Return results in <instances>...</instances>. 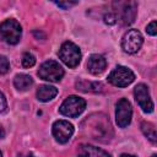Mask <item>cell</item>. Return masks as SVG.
Masks as SVG:
<instances>
[{"mask_svg":"<svg viewBox=\"0 0 157 157\" xmlns=\"http://www.w3.org/2000/svg\"><path fill=\"white\" fill-rule=\"evenodd\" d=\"M141 130H142L144 135H145L152 144H156L157 135H156V128L153 126V124L147 123V121H144V123L141 124Z\"/></svg>","mask_w":157,"mask_h":157,"instance_id":"cell-17","label":"cell"},{"mask_svg":"<svg viewBox=\"0 0 157 157\" xmlns=\"http://www.w3.org/2000/svg\"><path fill=\"white\" fill-rule=\"evenodd\" d=\"M101 114H97V115H92V117H87L86 121L88 124L87 129H88V132L92 135V139H96V140H102V137H109L108 136V131L112 132V126L109 124V120L107 119L105 115H102V118H99Z\"/></svg>","mask_w":157,"mask_h":157,"instance_id":"cell-1","label":"cell"},{"mask_svg":"<svg viewBox=\"0 0 157 157\" xmlns=\"http://www.w3.org/2000/svg\"><path fill=\"white\" fill-rule=\"evenodd\" d=\"M74 134V126L66 120H56L53 124V135L60 144H66Z\"/></svg>","mask_w":157,"mask_h":157,"instance_id":"cell-9","label":"cell"},{"mask_svg":"<svg viewBox=\"0 0 157 157\" xmlns=\"http://www.w3.org/2000/svg\"><path fill=\"white\" fill-rule=\"evenodd\" d=\"M105 66H107V60L99 54H92L87 61L88 71L93 75H98V74L103 72Z\"/></svg>","mask_w":157,"mask_h":157,"instance_id":"cell-12","label":"cell"},{"mask_svg":"<svg viewBox=\"0 0 157 157\" xmlns=\"http://www.w3.org/2000/svg\"><path fill=\"white\" fill-rule=\"evenodd\" d=\"M134 94H135V99L139 103L140 108L145 112V113H151L153 112V102L151 101L150 97V92H148V87L144 83H139L135 90H134Z\"/></svg>","mask_w":157,"mask_h":157,"instance_id":"cell-11","label":"cell"},{"mask_svg":"<svg viewBox=\"0 0 157 157\" xmlns=\"http://www.w3.org/2000/svg\"><path fill=\"white\" fill-rule=\"evenodd\" d=\"M59 58L69 67H76L81 60L80 48L72 42H64L59 50Z\"/></svg>","mask_w":157,"mask_h":157,"instance_id":"cell-3","label":"cell"},{"mask_svg":"<svg viewBox=\"0 0 157 157\" xmlns=\"http://www.w3.org/2000/svg\"><path fill=\"white\" fill-rule=\"evenodd\" d=\"M4 136H5V130H4V129L0 126V139H2Z\"/></svg>","mask_w":157,"mask_h":157,"instance_id":"cell-24","label":"cell"},{"mask_svg":"<svg viewBox=\"0 0 157 157\" xmlns=\"http://www.w3.org/2000/svg\"><path fill=\"white\" fill-rule=\"evenodd\" d=\"M36 64V58L32 53H25L22 55V65L23 67H32Z\"/></svg>","mask_w":157,"mask_h":157,"instance_id":"cell-18","label":"cell"},{"mask_svg":"<svg viewBox=\"0 0 157 157\" xmlns=\"http://www.w3.org/2000/svg\"><path fill=\"white\" fill-rule=\"evenodd\" d=\"M142 42H144L142 34L137 29H129L121 39V48L125 53L134 54L141 48Z\"/></svg>","mask_w":157,"mask_h":157,"instance_id":"cell-7","label":"cell"},{"mask_svg":"<svg viewBox=\"0 0 157 157\" xmlns=\"http://www.w3.org/2000/svg\"><path fill=\"white\" fill-rule=\"evenodd\" d=\"M1 156H2V153H1V151H0V157H1Z\"/></svg>","mask_w":157,"mask_h":157,"instance_id":"cell-28","label":"cell"},{"mask_svg":"<svg viewBox=\"0 0 157 157\" xmlns=\"http://www.w3.org/2000/svg\"><path fill=\"white\" fill-rule=\"evenodd\" d=\"M58 94V88L50 85H42L37 91V97L40 102H48Z\"/></svg>","mask_w":157,"mask_h":157,"instance_id":"cell-14","label":"cell"},{"mask_svg":"<svg viewBox=\"0 0 157 157\" xmlns=\"http://www.w3.org/2000/svg\"><path fill=\"white\" fill-rule=\"evenodd\" d=\"M6 108H7V103H6V98H5V96L2 94V92L0 91V113H2V112H5V110H6Z\"/></svg>","mask_w":157,"mask_h":157,"instance_id":"cell-21","label":"cell"},{"mask_svg":"<svg viewBox=\"0 0 157 157\" xmlns=\"http://www.w3.org/2000/svg\"><path fill=\"white\" fill-rule=\"evenodd\" d=\"M146 32L151 36H156L157 34V23L156 21H152L147 27H146Z\"/></svg>","mask_w":157,"mask_h":157,"instance_id":"cell-20","label":"cell"},{"mask_svg":"<svg viewBox=\"0 0 157 157\" xmlns=\"http://www.w3.org/2000/svg\"><path fill=\"white\" fill-rule=\"evenodd\" d=\"M22 28L16 20L9 18L0 23V37L7 44H16L20 42Z\"/></svg>","mask_w":157,"mask_h":157,"instance_id":"cell-2","label":"cell"},{"mask_svg":"<svg viewBox=\"0 0 157 157\" xmlns=\"http://www.w3.org/2000/svg\"><path fill=\"white\" fill-rule=\"evenodd\" d=\"M85 108H86V101L83 98L77 96H70L61 103L59 112L65 117L76 118L85 110Z\"/></svg>","mask_w":157,"mask_h":157,"instance_id":"cell-5","label":"cell"},{"mask_svg":"<svg viewBox=\"0 0 157 157\" xmlns=\"http://www.w3.org/2000/svg\"><path fill=\"white\" fill-rule=\"evenodd\" d=\"M78 157H110L108 152L104 150L91 146V145H81L78 147Z\"/></svg>","mask_w":157,"mask_h":157,"instance_id":"cell-13","label":"cell"},{"mask_svg":"<svg viewBox=\"0 0 157 157\" xmlns=\"http://www.w3.org/2000/svg\"><path fill=\"white\" fill-rule=\"evenodd\" d=\"M58 6H60V7H64V9H69V7H71V6H74V5H76L77 2H55Z\"/></svg>","mask_w":157,"mask_h":157,"instance_id":"cell-23","label":"cell"},{"mask_svg":"<svg viewBox=\"0 0 157 157\" xmlns=\"http://www.w3.org/2000/svg\"><path fill=\"white\" fill-rule=\"evenodd\" d=\"M152 157H157V156H156V155H152Z\"/></svg>","mask_w":157,"mask_h":157,"instance_id":"cell-27","label":"cell"},{"mask_svg":"<svg viewBox=\"0 0 157 157\" xmlns=\"http://www.w3.org/2000/svg\"><path fill=\"white\" fill-rule=\"evenodd\" d=\"M38 76L45 81L58 82L64 76V69L59 63L54 60H47L40 65L38 70Z\"/></svg>","mask_w":157,"mask_h":157,"instance_id":"cell-4","label":"cell"},{"mask_svg":"<svg viewBox=\"0 0 157 157\" xmlns=\"http://www.w3.org/2000/svg\"><path fill=\"white\" fill-rule=\"evenodd\" d=\"M13 85L18 91H27L33 85V80H32V77L29 75L18 74L13 78Z\"/></svg>","mask_w":157,"mask_h":157,"instance_id":"cell-15","label":"cell"},{"mask_svg":"<svg viewBox=\"0 0 157 157\" xmlns=\"http://www.w3.org/2000/svg\"><path fill=\"white\" fill-rule=\"evenodd\" d=\"M119 9V20L123 25L128 26L131 25L136 17L137 12V4L135 1H125V2H115Z\"/></svg>","mask_w":157,"mask_h":157,"instance_id":"cell-10","label":"cell"},{"mask_svg":"<svg viewBox=\"0 0 157 157\" xmlns=\"http://www.w3.org/2000/svg\"><path fill=\"white\" fill-rule=\"evenodd\" d=\"M135 80V75L134 72L121 65H118L109 75H108V81L117 86V87H126L128 85H130L132 81Z\"/></svg>","mask_w":157,"mask_h":157,"instance_id":"cell-6","label":"cell"},{"mask_svg":"<svg viewBox=\"0 0 157 157\" xmlns=\"http://www.w3.org/2000/svg\"><path fill=\"white\" fill-rule=\"evenodd\" d=\"M77 90L83 92H99L103 88V85L101 82H87V81H80L76 83Z\"/></svg>","mask_w":157,"mask_h":157,"instance_id":"cell-16","label":"cell"},{"mask_svg":"<svg viewBox=\"0 0 157 157\" xmlns=\"http://www.w3.org/2000/svg\"><path fill=\"white\" fill-rule=\"evenodd\" d=\"M120 157H135V156H132V155H128V153H123Z\"/></svg>","mask_w":157,"mask_h":157,"instance_id":"cell-25","label":"cell"},{"mask_svg":"<svg viewBox=\"0 0 157 157\" xmlns=\"http://www.w3.org/2000/svg\"><path fill=\"white\" fill-rule=\"evenodd\" d=\"M9 69H10V63H9L7 58L4 55H0V75L6 74L9 71Z\"/></svg>","mask_w":157,"mask_h":157,"instance_id":"cell-19","label":"cell"},{"mask_svg":"<svg viewBox=\"0 0 157 157\" xmlns=\"http://www.w3.org/2000/svg\"><path fill=\"white\" fill-rule=\"evenodd\" d=\"M20 157H36V156H33L32 153H27V155H25V156H20Z\"/></svg>","mask_w":157,"mask_h":157,"instance_id":"cell-26","label":"cell"},{"mask_svg":"<svg viewBox=\"0 0 157 157\" xmlns=\"http://www.w3.org/2000/svg\"><path fill=\"white\" fill-rule=\"evenodd\" d=\"M131 115H132V109L130 102L126 98L119 99L115 108V120L118 126L120 128L128 126L131 121Z\"/></svg>","mask_w":157,"mask_h":157,"instance_id":"cell-8","label":"cell"},{"mask_svg":"<svg viewBox=\"0 0 157 157\" xmlns=\"http://www.w3.org/2000/svg\"><path fill=\"white\" fill-rule=\"evenodd\" d=\"M115 20H117V17L113 13H107L104 16V22L108 23V25H114L115 23Z\"/></svg>","mask_w":157,"mask_h":157,"instance_id":"cell-22","label":"cell"}]
</instances>
